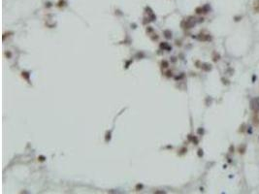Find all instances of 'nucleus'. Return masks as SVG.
<instances>
[{
	"instance_id": "nucleus-1",
	"label": "nucleus",
	"mask_w": 259,
	"mask_h": 194,
	"mask_svg": "<svg viewBox=\"0 0 259 194\" xmlns=\"http://www.w3.org/2000/svg\"><path fill=\"white\" fill-rule=\"evenodd\" d=\"M251 109L254 113H258L259 112V97H254L251 101Z\"/></svg>"
},
{
	"instance_id": "nucleus-2",
	"label": "nucleus",
	"mask_w": 259,
	"mask_h": 194,
	"mask_svg": "<svg viewBox=\"0 0 259 194\" xmlns=\"http://www.w3.org/2000/svg\"><path fill=\"white\" fill-rule=\"evenodd\" d=\"M253 9L256 13H259V0H255L253 3Z\"/></svg>"
}]
</instances>
